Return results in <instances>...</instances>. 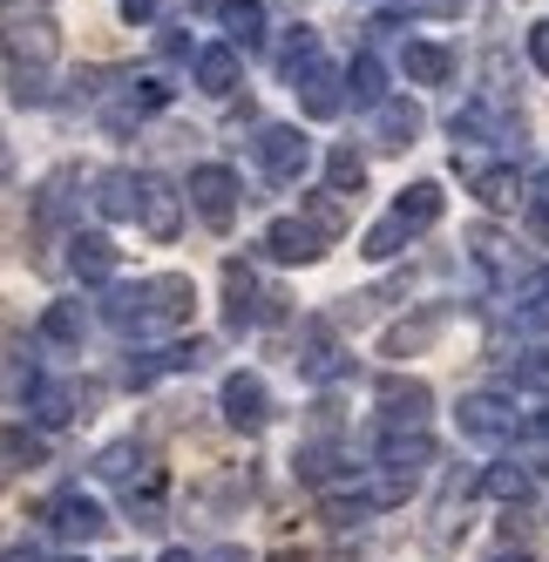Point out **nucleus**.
I'll return each mask as SVG.
<instances>
[{"mask_svg":"<svg viewBox=\"0 0 549 562\" xmlns=\"http://www.w3.org/2000/svg\"><path fill=\"white\" fill-rule=\"evenodd\" d=\"M190 305H198V285H190L183 271H156V278H136V285L109 292L102 318H109L123 339H156V333L190 326Z\"/></svg>","mask_w":549,"mask_h":562,"instance_id":"obj_1","label":"nucleus"},{"mask_svg":"<svg viewBox=\"0 0 549 562\" xmlns=\"http://www.w3.org/2000/svg\"><path fill=\"white\" fill-rule=\"evenodd\" d=\"M441 211H448V190L421 177V183H407V190L394 196V211H386V217H380V224H373V231L360 237V251H367L373 265H386V258H401V251L414 245L421 231H435V224H441Z\"/></svg>","mask_w":549,"mask_h":562,"instance_id":"obj_2","label":"nucleus"},{"mask_svg":"<svg viewBox=\"0 0 549 562\" xmlns=\"http://www.w3.org/2000/svg\"><path fill=\"white\" fill-rule=\"evenodd\" d=\"M156 109H170V82L164 75H123V82H109V95H102V130L109 136H130V130H143Z\"/></svg>","mask_w":549,"mask_h":562,"instance_id":"obj_3","label":"nucleus"},{"mask_svg":"<svg viewBox=\"0 0 549 562\" xmlns=\"http://www.w3.org/2000/svg\"><path fill=\"white\" fill-rule=\"evenodd\" d=\"M183 196H190V211H198L211 231H231V224H238V204H245V183H238V170H224V164H198L190 183H183Z\"/></svg>","mask_w":549,"mask_h":562,"instance_id":"obj_4","label":"nucleus"},{"mask_svg":"<svg viewBox=\"0 0 549 562\" xmlns=\"http://www.w3.org/2000/svg\"><path fill=\"white\" fill-rule=\"evenodd\" d=\"M0 48H8L14 68H55V55H61V27H55L42 8H14L8 27H0Z\"/></svg>","mask_w":549,"mask_h":562,"instance_id":"obj_5","label":"nucleus"},{"mask_svg":"<svg viewBox=\"0 0 549 562\" xmlns=\"http://www.w3.org/2000/svg\"><path fill=\"white\" fill-rule=\"evenodd\" d=\"M455 427L468 440H482V448H502V440H516L529 420H523V407H508L502 393H468L461 407H455Z\"/></svg>","mask_w":549,"mask_h":562,"instance_id":"obj_6","label":"nucleus"},{"mask_svg":"<svg viewBox=\"0 0 549 562\" xmlns=\"http://www.w3.org/2000/svg\"><path fill=\"white\" fill-rule=\"evenodd\" d=\"M258 164L271 183H305L312 170V136H299V123H265L258 130Z\"/></svg>","mask_w":549,"mask_h":562,"instance_id":"obj_7","label":"nucleus"},{"mask_svg":"<svg viewBox=\"0 0 549 562\" xmlns=\"http://www.w3.org/2000/svg\"><path fill=\"white\" fill-rule=\"evenodd\" d=\"M326 251H333V237L312 224L305 211H299V217H279V224L265 231V258H271V265H320Z\"/></svg>","mask_w":549,"mask_h":562,"instance_id":"obj_8","label":"nucleus"},{"mask_svg":"<svg viewBox=\"0 0 549 562\" xmlns=\"http://www.w3.org/2000/svg\"><path fill=\"white\" fill-rule=\"evenodd\" d=\"M217 407H224V427H238V434H265L271 427V393H265L258 373H224Z\"/></svg>","mask_w":549,"mask_h":562,"instance_id":"obj_9","label":"nucleus"},{"mask_svg":"<svg viewBox=\"0 0 549 562\" xmlns=\"http://www.w3.org/2000/svg\"><path fill=\"white\" fill-rule=\"evenodd\" d=\"M183 204H190V196H183L170 177H143V211H136V224L149 231V245H177Z\"/></svg>","mask_w":549,"mask_h":562,"instance_id":"obj_10","label":"nucleus"},{"mask_svg":"<svg viewBox=\"0 0 549 562\" xmlns=\"http://www.w3.org/2000/svg\"><path fill=\"white\" fill-rule=\"evenodd\" d=\"M265 299H271V292L251 278V265H245V258H231V265H224V326H231V333H251L258 318L271 312Z\"/></svg>","mask_w":549,"mask_h":562,"instance_id":"obj_11","label":"nucleus"},{"mask_svg":"<svg viewBox=\"0 0 549 562\" xmlns=\"http://www.w3.org/2000/svg\"><path fill=\"white\" fill-rule=\"evenodd\" d=\"M292 367L305 380H333L346 367V352H339V333L326 326V318H299V339H292Z\"/></svg>","mask_w":549,"mask_h":562,"instance_id":"obj_12","label":"nucleus"},{"mask_svg":"<svg viewBox=\"0 0 549 562\" xmlns=\"http://www.w3.org/2000/svg\"><path fill=\"white\" fill-rule=\"evenodd\" d=\"M21 400H27V420H34V427H68L75 414H89V407H82V386H68V380H42V373H27Z\"/></svg>","mask_w":549,"mask_h":562,"instance_id":"obj_13","label":"nucleus"},{"mask_svg":"<svg viewBox=\"0 0 549 562\" xmlns=\"http://www.w3.org/2000/svg\"><path fill=\"white\" fill-rule=\"evenodd\" d=\"M292 95H299V109L312 115V123H333V115L346 109V68H333L326 55L312 61L299 82H292Z\"/></svg>","mask_w":549,"mask_h":562,"instance_id":"obj_14","label":"nucleus"},{"mask_svg":"<svg viewBox=\"0 0 549 562\" xmlns=\"http://www.w3.org/2000/svg\"><path fill=\"white\" fill-rule=\"evenodd\" d=\"M48 521L68 536V542H96V536H109V515H102V502L96 495H82V488H61L55 502H48Z\"/></svg>","mask_w":549,"mask_h":562,"instance_id":"obj_15","label":"nucleus"},{"mask_svg":"<svg viewBox=\"0 0 549 562\" xmlns=\"http://www.w3.org/2000/svg\"><path fill=\"white\" fill-rule=\"evenodd\" d=\"M68 271L82 278V285H109V278L123 271V251L109 245V231H75L68 237Z\"/></svg>","mask_w":549,"mask_h":562,"instance_id":"obj_16","label":"nucleus"},{"mask_svg":"<svg viewBox=\"0 0 549 562\" xmlns=\"http://www.w3.org/2000/svg\"><path fill=\"white\" fill-rule=\"evenodd\" d=\"M380 427H427V407H435V393L421 380H380Z\"/></svg>","mask_w":549,"mask_h":562,"instance_id":"obj_17","label":"nucleus"},{"mask_svg":"<svg viewBox=\"0 0 549 562\" xmlns=\"http://www.w3.org/2000/svg\"><path fill=\"white\" fill-rule=\"evenodd\" d=\"M448 305H427V312H414V318H401V326L394 333H386L380 339V352H394V359H414V352H427V346H435L441 333H448Z\"/></svg>","mask_w":549,"mask_h":562,"instance_id":"obj_18","label":"nucleus"},{"mask_svg":"<svg viewBox=\"0 0 549 562\" xmlns=\"http://www.w3.org/2000/svg\"><path fill=\"white\" fill-rule=\"evenodd\" d=\"M373 143H380V149H414V143H421V102L386 95V102L373 109Z\"/></svg>","mask_w":549,"mask_h":562,"instance_id":"obj_19","label":"nucleus"},{"mask_svg":"<svg viewBox=\"0 0 549 562\" xmlns=\"http://www.w3.org/2000/svg\"><path fill=\"white\" fill-rule=\"evenodd\" d=\"M238 75H245V48L238 42H217V48H198V89L204 95H238Z\"/></svg>","mask_w":549,"mask_h":562,"instance_id":"obj_20","label":"nucleus"},{"mask_svg":"<svg viewBox=\"0 0 549 562\" xmlns=\"http://www.w3.org/2000/svg\"><path fill=\"white\" fill-rule=\"evenodd\" d=\"M217 27H224V42H238L251 55V48H265L271 14H265V0H217Z\"/></svg>","mask_w":549,"mask_h":562,"instance_id":"obj_21","label":"nucleus"},{"mask_svg":"<svg viewBox=\"0 0 549 562\" xmlns=\"http://www.w3.org/2000/svg\"><path fill=\"white\" fill-rule=\"evenodd\" d=\"M96 211H102L109 224H130V217L143 211V177H136V170H102V177H96Z\"/></svg>","mask_w":549,"mask_h":562,"instance_id":"obj_22","label":"nucleus"},{"mask_svg":"<svg viewBox=\"0 0 549 562\" xmlns=\"http://www.w3.org/2000/svg\"><path fill=\"white\" fill-rule=\"evenodd\" d=\"M475 204L495 211V217H508V211L529 204V190H523V177L508 170V164H482V170H475Z\"/></svg>","mask_w":549,"mask_h":562,"instance_id":"obj_23","label":"nucleus"},{"mask_svg":"<svg viewBox=\"0 0 549 562\" xmlns=\"http://www.w3.org/2000/svg\"><path fill=\"white\" fill-rule=\"evenodd\" d=\"M401 68H407V82L441 89V82H455V48H441V42H407L401 48Z\"/></svg>","mask_w":549,"mask_h":562,"instance_id":"obj_24","label":"nucleus"},{"mask_svg":"<svg viewBox=\"0 0 549 562\" xmlns=\"http://www.w3.org/2000/svg\"><path fill=\"white\" fill-rule=\"evenodd\" d=\"M386 95H394V89H386V68H380V55H352V61H346V102L373 115Z\"/></svg>","mask_w":549,"mask_h":562,"instance_id":"obj_25","label":"nucleus"},{"mask_svg":"<svg viewBox=\"0 0 549 562\" xmlns=\"http://www.w3.org/2000/svg\"><path fill=\"white\" fill-rule=\"evenodd\" d=\"M320 515H326V529H360L367 515H380V502H373V488L360 481V488H326L320 495Z\"/></svg>","mask_w":549,"mask_h":562,"instance_id":"obj_26","label":"nucleus"},{"mask_svg":"<svg viewBox=\"0 0 549 562\" xmlns=\"http://www.w3.org/2000/svg\"><path fill=\"white\" fill-rule=\"evenodd\" d=\"M475 488H482L489 502H508V508H523L536 481H529V468H523V461H495V468H489V474L475 481Z\"/></svg>","mask_w":549,"mask_h":562,"instance_id":"obj_27","label":"nucleus"},{"mask_svg":"<svg viewBox=\"0 0 549 562\" xmlns=\"http://www.w3.org/2000/svg\"><path fill=\"white\" fill-rule=\"evenodd\" d=\"M82 333H89L82 299H55V305L42 312V339H48V346H82Z\"/></svg>","mask_w":549,"mask_h":562,"instance_id":"obj_28","label":"nucleus"},{"mask_svg":"<svg viewBox=\"0 0 549 562\" xmlns=\"http://www.w3.org/2000/svg\"><path fill=\"white\" fill-rule=\"evenodd\" d=\"M292 474L312 481V488H333V481H339V448H333V440H305V448L292 454Z\"/></svg>","mask_w":549,"mask_h":562,"instance_id":"obj_29","label":"nucleus"},{"mask_svg":"<svg viewBox=\"0 0 549 562\" xmlns=\"http://www.w3.org/2000/svg\"><path fill=\"white\" fill-rule=\"evenodd\" d=\"M326 183H333L339 196H360V190H367V156L352 149V143H333V149H326Z\"/></svg>","mask_w":549,"mask_h":562,"instance_id":"obj_30","label":"nucleus"},{"mask_svg":"<svg viewBox=\"0 0 549 562\" xmlns=\"http://www.w3.org/2000/svg\"><path fill=\"white\" fill-rule=\"evenodd\" d=\"M0 454H14V468H48V440L34 420H14V427H0Z\"/></svg>","mask_w":549,"mask_h":562,"instance_id":"obj_31","label":"nucleus"},{"mask_svg":"<svg viewBox=\"0 0 549 562\" xmlns=\"http://www.w3.org/2000/svg\"><path fill=\"white\" fill-rule=\"evenodd\" d=\"M312 61H320V27H305V21H299V34H285V48H279V75H285V89L299 82Z\"/></svg>","mask_w":549,"mask_h":562,"instance_id":"obj_32","label":"nucleus"},{"mask_svg":"<svg viewBox=\"0 0 549 562\" xmlns=\"http://www.w3.org/2000/svg\"><path fill=\"white\" fill-rule=\"evenodd\" d=\"M299 211H305L312 224H320V231L333 237V245H339V237H346V196H339L333 183H326V190H312V196H305V204H299Z\"/></svg>","mask_w":549,"mask_h":562,"instance_id":"obj_33","label":"nucleus"},{"mask_svg":"<svg viewBox=\"0 0 549 562\" xmlns=\"http://www.w3.org/2000/svg\"><path fill=\"white\" fill-rule=\"evenodd\" d=\"M468 258H475L489 278H508V271H516V251H508L502 231H475V237H468Z\"/></svg>","mask_w":549,"mask_h":562,"instance_id":"obj_34","label":"nucleus"},{"mask_svg":"<svg viewBox=\"0 0 549 562\" xmlns=\"http://www.w3.org/2000/svg\"><path fill=\"white\" fill-rule=\"evenodd\" d=\"M143 468H149V454L136 440H115V448H102V461H96V474H109V481H136Z\"/></svg>","mask_w":549,"mask_h":562,"instance_id":"obj_35","label":"nucleus"},{"mask_svg":"<svg viewBox=\"0 0 549 562\" xmlns=\"http://www.w3.org/2000/svg\"><path fill=\"white\" fill-rule=\"evenodd\" d=\"M68 196H75V170H55V177L42 183V196H34V217H42V224H61V217H68Z\"/></svg>","mask_w":549,"mask_h":562,"instance_id":"obj_36","label":"nucleus"},{"mask_svg":"<svg viewBox=\"0 0 549 562\" xmlns=\"http://www.w3.org/2000/svg\"><path fill=\"white\" fill-rule=\"evenodd\" d=\"M8 95H14L21 109H42V102L55 95V89H48V68H14V75H8Z\"/></svg>","mask_w":549,"mask_h":562,"instance_id":"obj_37","label":"nucleus"},{"mask_svg":"<svg viewBox=\"0 0 549 562\" xmlns=\"http://www.w3.org/2000/svg\"><path fill=\"white\" fill-rule=\"evenodd\" d=\"M523 217H529V237H536V245H549V170H536V183H529V204H523Z\"/></svg>","mask_w":549,"mask_h":562,"instance_id":"obj_38","label":"nucleus"},{"mask_svg":"<svg viewBox=\"0 0 549 562\" xmlns=\"http://www.w3.org/2000/svg\"><path fill=\"white\" fill-rule=\"evenodd\" d=\"M115 8H123V21H130V27H149V21H156V8H164V0H115Z\"/></svg>","mask_w":549,"mask_h":562,"instance_id":"obj_39","label":"nucleus"},{"mask_svg":"<svg viewBox=\"0 0 549 562\" xmlns=\"http://www.w3.org/2000/svg\"><path fill=\"white\" fill-rule=\"evenodd\" d=\"M529 61L549 75V21H536V27H529Z\"/></svg>","mask_w":549,"mask_h":562,"instance_id":"obj_40","label":"nucleus"},{"mask_svg":"<svg viewBox=\"0 0 549 562\" xmlns=\"http://www.w3.org/2000/svg\"><path fill=\"white\" fill-rule=\"evenodd\" d=\"M164 55H170V61H183V55L198 61V48H190V34H183V27H170V34H164Z\"/></svg>","mask_w":549,"mask_h":562,"instance_id":"obj_41","label":"nucleus"},{"mask_svg":"<svg viewBox=\"0 0 549 562\" xmlns=\"http://www.w3.org/2000/svg\"><path fill=\"white\" fill-rule=\"evenodd\" d=\"M0 562H42V549H34V542H14V549H0Z\"/></svg>","mask_w":549,"mask_h":562,"instance_id":"obj_42","label":"nucleus"},{"mask_svg":"<svg viewBox=\"0 0 549 562\" xmlns=\"http://www.w3.org/2000/svg\"><path fill=\"white\" fill-rule=\"evenodd\" d=\"M489 562H536V555H529V549H516V542H502V549H495Z\"/></svg>","mask_w":549,"mask_h":562,"instance_id":"obj_43","label":"nucleus"},{"mask_svg":"<svg viewBox=\"0 0 549 562\" xmlns=\"http://www.w3.org/2000/svg\"><path fill=\"white\" fill-rule=\"evenodd\" d=\"M156 562H198V555H190V549H164V555H156Z\"/></svg>","mask_w":549,"mask_h":562,"instance_id":"obj_44","label":"nucleus"},{"mask_svg":"<svg viewBox=\"0 0 549 562\" xmlns=\"http://www.w3.org/2000/svg\"><path fill=\"white\" fill-rule=\"evenodd\" d=\"M211 562H251V555H245V549H217Z\"/></svg>","mask_w":549,"mask_h":562,"instance_id":"obj_45","label":"nucleus"},{"mask_svg":"<svg viewBox=\"0 0 549 562\" xmlns=\"http://www.w3.org/2000/svg\"><path fill=\"white\" fill-rule=\"evenodd\" d=\"M271 562H312L305 549H279V555H271Z\"/></svg>","mask_w":549,"mask_h":562,"instance_id":"obj_46","label":"nucleus"},{"mask_svg":"<svg viewBox=\"0 0 549 562\" xmlns=\"http://www.w3.org/2000/svg\"><path fill=\"white\" fill-rule=\"evenodd\" d=\"M435 8H461V0H435Z\"/></svg>","mask_w":549,"mask_h":562,"instance_id":"obj_47","label":"nucleus"},{"mask_svg":"<svg viewBox=\"0 0 549 562\" xmlns=\"http://www.w3.org/2000/svg\"><path fill=\"white\" fill-rule=\"evenodd\" d=\"M536 292H542V299H549V278H542V285H536Z\"/></svg>","mask_w":549,"mask_h":562,"instance_id":"obj_48","label":"nucleus"},{"mask_svg":"<svg viewBox=\"0 0 549 562\" xmlns=\"http://www.w3.org/2000/svg\"><path fill=\"white\" fill-rule=\"evenodd\" d=\"M0 488H8V468H0Z\"/></svg>","mask_w":549,"mask_h":562,"instance_id":"obj_49","label":"nucleus"},{"mask_svg":"<svg viewBox=\"0 0 549 562\" xmlns=\"http://www.w3.org/2000/svg\"><path fill=\"white\" fill-rule=\"evenodd\" d=\"M61 562H82V555H61Z\"/></svg>","mask_w":549,"mask_h":562,"instance_id":"obj_50","label":"nucleus"},{"mask_svg":"<svg viewBox=\"0 0 549 562\" xmlns=\"http://www.w3.org/2000/svg\"><path fill=\"white\" fill-rule=\"evenodd\" d=\"M34 8H42V0H34Z\"/></svg>","mask_w":549,"mask_h":562,"instance_id":"obj_51","label":"nucleus"}]
</instances>
